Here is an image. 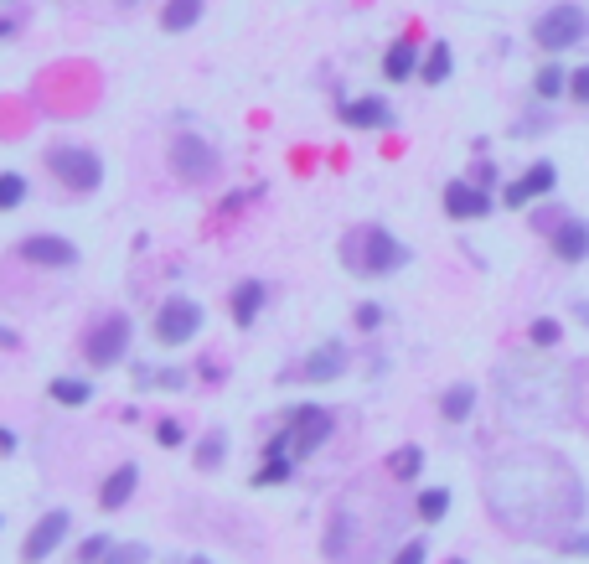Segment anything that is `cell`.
<instances>
[{"label":"cell","instance_id":"obj_1","mask_svg":"<svg viewBox=\"0 0 589 564\" xmlns=\"http://www.w3.org/2000/svg\"><path fill=\"white\" fill-rule=\"evenodd\" d=\"M341 259H347V270H357V275H388V270H398V264H409V249H403L388 228L367 223V228L347 233Z\"/></svg>","mask_w":589,"mask_h":564},{"label":"cell","instance_id":"obj_2","mask_svg":"<svg viewBox=\"0 0 589 564\" xmlns=\"http://www.w3.org/2000/svg\"><path fill=\"white\" fill-rule=\"evenodd\" d=\"M326 435H331V414L316 409V404H300V409H290V430H279V440L269 445V456H295V461H305Z\"/></svg>","mask_w":589,"mask_h":564},{"label":"cell","instance_id":"obj_3","mask_svg":"<svg viewBox=\"0 0 589 564\" xmlns=\"http://www.w3.org/2000/svg\"><path fill=\"white\" fill-rule=\"evenodd\" d=\"M47 171L57 176V182H68L73 192H93L104 182V161L83 151V145H52L47 151Z\"/></svg>","mask_w":589,"mask_h":564},{"label":"cell","instance_id":"obj_4","mask_svg":"<svg viewBox=\"0 0 589 564\" xmlns=\"http://www.w3.org/2000/svg\"><path fill=\"white\" fill-rule=\"evenodd\" d=\"M584 32H589V16H584L579 6H553L548 16H538L533 42H538L543 52H569V47L584 42Z\"/></svg>","mask_w":589,"mask_h":564},{"label":"cell","instance_id":"obj_5","mask_svg":"<svg viewBox=\"0 0 589 564\" xmlns=\"http://www.w3.org/2000/svg\"><path fill=\"white\" fill-rule=\"evenodd\" d=\"M124 347H130V316H104L93 332L83 337V352H88V363L93 368H114L124 358Z\"/></svg>","mask_w":589,"mask_h":564},{"label":"cell","instance_id":"obj_6","mask_svg":"<svg viewBox=\"0 0 589 564\" xmlns=\"http://www.w3.org/2000/svg\"><path fill=\"white\" fill-rule=\"evenodd\" d=\"M197 326H202V306L197 301H186V295H171V301L155 311V342H166V347H181V342H192L197 337Z\"/></svg>","mask_w":589,"mask_h":564},{"label":"cell","instance_id":"obj_7","mask_svg":"<svg viewBox=\"0 0 589 564\" xmlns=\"http://www.w3.org/2000/svg\"><path fill=\"white\" fill-rule=\"evenodd\" d=\"M171 171L181 182H212L217 176V151L202 135H176L171 140Z\"/></svg>","mask_w":589,"mask_h":564},{"label":"cell","instance_id":"obj_8","mask_svg":"<svg viewBox=\"0 0 589 564\" xmlns=\"http://www.w3.org/2000/svg\"><path fill=\"white\" fill-rule=\"evenodd\" d=\"M68 528H73V518L68 513H62V508H52L47 518H37V523H31V533H26V544H21V554L31 559V564H37V559H47L62 539H68Z\"/></svg>","mask_w":589,"mask_h":564},{"label":"cell","instance_id":"obj_9","mask_svg":"<svg viewBox=\"0 0 589 564\" xmlns=\"http://www.w3.org/2000/svg\"><path fill=\"white\" fill-rule=\"evenodd\" d=\"M21 259L47 264V270H68V264H78V249L68 239H52V233H31V239L21 244Z\"/></svg>","mask_w":589,"mask_h":564},{"label":"cell","instance_id":"obj_10","mask_svg":"<svg viewBox=\"0 0 589 564\" xmlns=\"http://www.w3.org/2000/svg\"><path fill=\"white\" fill-rule=\"evenodd\" d=\"M445 213L450 218H486L491 213V192L486 187H471V182H450L445 187Z\"/></svg>","mask_w":589,"mask_h":564},{"label":"cell","instance_id":"obj_11","mask_svg":"<svg viewBox=\"0 0 589 564\" xmlns=\"http://www.w3.org/2000/svg\"><path fill=\"white\" fill-rule=\"evenodd\" d=\"M553 187H558L553 161H538V166H527V171H522V182L507 187V207H522V202H533V197H548Z\"/></svg>","mask_w":589,"mask_h":564},{"label":"cell","instance_id":"obj_12","mask_svg":"<svg viewBox=\"0 0 589 564\" xmlns=\"http://www.w3.org/2000/svg\"><path fill=\"white\" fill-rule=\"evenodd\" d=\"M341 120H347L352 130H388L393 125V109L383 104V99H347V104H341Z\"/></svg>","mask_w":589,"mask_h":564},{"label":"cell","instance_id":"obj_13","mask_svg":"<svg viewBox=\"0 0 589 564\" xmlns=\"http://www.w3.org/2000/svg\"><path fill=\"white\" fill-rule=\"evenodd\" d=\"M553 254L564 259V264H579L584 254H589V223H579V218H564L553 228Z\"/></svg>","mask_w":589,"mask_h":564},{"label":"cell","instance_id":"obj_14","mask_svg":"<svg viewBox=\"0 0 589 564\" xmlns=\"http://www.w3.org/2000/svg\"><path fill=\"white\" fill-rule=\"evenodd\" d=\"M135 482H140V466H119L114 477L104 482V492H99V502H104V513H119L124 502L135 497Z\"/></svg>","mask_w":589,"mask_h":564},{"label":"cell","instance_id":"obj_15","mask_svg":"<svg viewBox=\"0 0 589 564\" xmlns=\"http://www.w3.org/2000/svg\"><path fill=\"white\" fill-rule=\"evenodd\" d=\"M424 63H419V47L403 37V42H393L388 47V57H383V78H393V83H403V78H414Z\"/></svg>","mask_w":589,"mask_h":564},{"label":"cell","instance_id":"obj_16","mask_svg":"<svg viewBox=\"0 0 589 564\" xmlns=\"http://www.w3.org/2000/svg\"><path fill=\"white\" fill-rule=\"evenodd\" d=\"M341 368H347V352H341V342H326L321 352H310V363H305V378L326 383V378H341Z\"/></svg>","mask_w":589,"mask_h":564},{"label":"cell","instance_id":"obj_17","mask_svg":"<svg viewBox=\"0 0 589 564\" xmlns=\"http://www.w3.org/2000/svg\"><path fill=\"white\" fill-rule=\"evenodd\" d=\"M202 0H166V6H161V26H166V32H192V26L202 21Z\"/></svg>","mask_w":589,"mask_h":564},{"label":"cell","instance_id":"obj_18","mask_svg":"<svg viewBox=\"0 0 589 564\" xmlns=\"http://www.w3.org/2000/svg\"><path fill=\"white\" fill-rule=\"evenodd\" d=\"M259 306H264V285H259V280H243V285L233 290V321L248 326V321L259 316Z\"/></svg>","mask_w":589,"mask_h":564},{"label":"cell","instance_id":"obj_19","mask_svg":"<svg viewBox=\"0 0 589 564\" xmlns=\"http://www.w3.org/2000/svg\"><path fill=\"white\" fill-rule=\"evenodd\" d=\"M564 88H569V73L558 68V63H543V68H538V78H533V94H538V99H558Z\"/></svg>","mask_w":589,"mask_h":564},{"label":"cell","instance_id":"obj_20","mask_svg":"<svg viewBox=\"0 0 589 564\" xmlns=\"http://www.w3.org/2000/svg\"><path fill=\"white\" fill-rule=\"evenodd\" d=\"M419 466H424V451H419V445H403V451L388 456V471H393L398 482H414V477H419Z\"/></svg>","mask_w":589,"mask_h":564},{"label":"cell","instance_id":"obj_21","mask_svg":"<svg viewBox=\"0 0 589 564\" xmlns=\"http://www.w3.org/2000/svg\"><path fill=\"white\" fill-rule=\"evenodd\" d=\"M450 68H455V57H450V47L440 42V47H429V57H424V83H445L450 78Z\"/></svg>","mask_w":589,"mask_h":564},{"label":"cell","instance_id":"obj_22","mask_svg":"<svg viewBox=\"0 0 589 564\" xmlns=\"http://www.w3.org/2000/svg\"><path fill=\"white\" fill-rule=\"evenodd\" d=\"M471 404H476V389H471V383H455V389L445 394V420H465Z\"/></svg>","mask_w":589,"mask_h":564},{"label":"cell","instance_id":"obj_23","mask_svg":"<svg viewBox=\"0 0 589 564\" xmlns=\"http://www.w3.org/2000/svg\"><path fill=\"white\" fill-rule=\"evenodd\" d=\"M88 394L93 389H88L83 378H52V399L57 404H88Z\"/></svg>","mask_w":589,"mask_h":564},{"label":"cell","instance_id":"obj_24","mask_svg":"<svg viewBox=\"0 0 589 564\" xmlns=\"http://www.w3.org/2000/svg\"><path fill=\"white\" fill-rule=\"evenodd\" d=\"M445 513H450V492H445V487H429V492H419V518H424V523L445 518Z\"/></svg>","mask_w":589,"mask_h":564},{"label":"cell","instance_id":"obj_25","mask_svg":"<svg viewBox=\"0 0 589 564\" xmlns=\"http://www.w3.org/2000/svg\"><path fill=\"white\" fill-rule=\"evenodd\" d=\"M223 430H212V435H202V445H197V471H217V461H223Z\"/></svg>","mask_w":589,"mask_h":564},{"label":"cell","instance_id":"obj_26","mask_svg":"<svg viewBox=\"0 0 589 564\" xmlns=\"http://www.w3.org/2000/svg\"><path fill=\"white\" fill-rule=\"evenodd\" d=\"M21 197H26V176H16V171H0V213H11V207H21Z\"/></svg>","mask_w":589,"mask_h":564},{"label":"cell","instance_id":"obj_27","mask_svg":"<svg viewBox=\"0 0 589 564\" xmlns=\"http://www.w3.org/2000/svg\"><path fill=\"white\" fill-rule=\"evenodd\" d=\"M290 466H295V456H269L254 482H259V487H279V482H290Z\"/></svg>","mask_w":589,"mask_h":564},{"label":"cell","instance_id":"obj_28","mask_svg":"<svg viewBox=\"0 0 589 564\" xmlns=\"http://www.w3.org/2000/svg\"><path fill=\"white\" fill-rule=\"evenodd\" d=\"M104 554H109V539H104V533H93V539H83V544H78V554H73V559H78V564H99Z\"/></svg>","mask_w":589,"mask_h":564},{"label":"cell","instance_id":"obj_29","mask_svg":"<svg viewBox=\"0 0 589 564\" xmlns=\"http://www.w3.org/2000/svg\"><path fill=\"white\" fill-rule=\"evenodd\" d=\"M135 378L145 383V389H150V383H166V389H181V383H186V378H181V373H171V368H140Z\"/></svg>","mask_w":589,"mask_h":564},{"label":"cell","instance_id":"obj_30","mask_svg":"<svg viewBox=\"0 0 589 564\" xmlns=\"http://www.w3.org/2000/svg\"><path fill=\"white\" fill-rule=\"evenodd\" d=\"M150 554H145V544H124V549H114V554H104L99 564H145Z\"/></svg>","mask_w":589,"mask_h":564},{"label":"cell","instance_id":"obj_31","mask_svg":"<svg viewBox=\"0 0 589 564\" xmlns=\"http://www.w3.org/2000/svg\"><path fill=\"white\" fill-rule=\"evenodd\" d=\"M558 337H564V332H558V321H548V316L533 321V342H538V347H553Z\"/></svg>","mask_w":589,"mask_h":564},{"label":"cell","instance_id":"obj_32","mask_svg":"<svg viewBox=\"0 0 589 564\" xmlns=\"http://www.w3.org/2000/svg\"><path fill=\"white\" fill-rule=\"evenodd\" d=\"M424 554H429V549H424L419 539H409V544H403V549L393 554V564H424Z\"/></svg>","mask_w":589,"mask_h":564},{"label":"cell","instance_id":"obj_33","mask_svg":"<svg viewBox=\"0 0 589 564\" xmlns=\"http://www.w3.org/2000/svg\"><path fill=\"white\" fill-rule=\"evenodd\" d=\"M569 94H574L579 104H589V68H579V73H569Z\"/></svg>","mask_w":589,"mask_h":564},{"label":"cell","instance_id":"obj_34","mask_svg":"<svg viewBox=\"0 0 589 564\" xmlns=\"http://www.w3.org/2000/svg\"><path fill=\"white\" fill-rule=\"evenodd\" d=\"M155 435H161V445H181V425L176 420H161V425H155Z\"/></svg>","mask_w":589,"mask_h":564},{"label":"cell","instance_id":"obj_35","mask_svg":"<svg viewBox=\"0 0 589 564\" xmlns=\"http://www.w3.org/2000/svg\"><path fill=\"white\" fill-rule=\"evenodd\" d=\"M378 321H383L378 306H357V326H378Z\"/></svg>","mask_w":589,"mask_h":564},{"label":"cell","instance_id":"obj_36","mask_svg":"<svg viewBox=\"0 0 589 564\" xmlns=\"http://www.w3.org/2000/svg\"><path fill=\"white\" fill-rule=\"evenodd\" d=\"M11 451H16V435H11L6 425H0V456H11Z\"/></svg>","mask_w":589,"mask_h":564},{"label":"cell","instance_id":"obj_37","mask_svg":"<svg viewBox=\"0 0 589 564\" xmlns=\"http://www.w3.org/2000/svg\"><path fill=\"white\" fill-rule=\"evenodd\" d=\"M16 342H21V337L11 332V326H0V347H16Z\"/></svg>","mask_w":589,"mask_h":564},{"label":"cell","instance_id":"obj_38","mask_svg":"<svg viewBox=\"0 0 589 564\" xmlns=\"http://www.w3.org/2000/svg\"><path fill=\"white\" fill-rule=\"evenodd\" d=\"M16 32V21H6V16H0V37H11Z\"/></svg>","mask_w":589,"mask_h":564},{"label":"cell","instance_id":"obj_39","mask_svg":"<svg viewBox=\"0 0 589 564\" xmlns=\"http://www.w3.org/2000/svg\"><path fill=\"white\" fill-rule=\"evenodd\" d=\"M119 6H140V0H119Z\"/></svg>","mask_w":589,"mask_h":564},{"label":"cell","instance_id":"obj_40","mask_svg":"<svg viewBox=\"0 0 589 564\" xmlns=\"http://www.w3.org/2000/svg\"><path fill=\"white\" fill-rule=\"evenodd\" d=\"M192 564H207V559H192Z\"/></svg>","mask_w":589,"mask_h":564}]
</instances>
